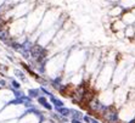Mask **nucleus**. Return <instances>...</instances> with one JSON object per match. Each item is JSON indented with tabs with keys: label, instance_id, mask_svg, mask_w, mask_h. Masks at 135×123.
Listing matches in <instances>:
<instances>
[{
	"label": "nucleus",
	"instance_id": "nucleus-3",
	"mask_svg": "<svg viewBox=\"0 0 135 123\" xmlns=\"http://www.w3.org/2000/svg\"><path fill=\"white\" fill-rule=\"evenodd\" d=\"M56 110H57V112H59L61 116H63V117H68V116L71 114V110L67 108V107H59V108H56Z\"/></svg>",
	"mask_w": 135,
	"mask_h": 123
},
{
	"label": "nucleus",
	"instance_id": "nucleus-8",
	"mask_svg": "<svg viewBox=\"0 0 135 123\" xmlns=\"http://www.w3.org/2000/svg\"><path fill=\"white\" fill-rule=\"evenodd\" d=\"M14 94H15V96H16L17 99H21L22 96H25L23 93H22V91H18V90H14Z\"/></svg>",
	"mask_w": 135,
	"mask_h": 123
},
{
	"label": "nucleus",
	"instance_id": "nucleus-17",
	"mask_svg": "<svg viewBox=\"0 0 135 123\" xmlns=\"http://www.w3.org/2000/svg\"><path fill=\"white\" fill-rule=\"evenodd\" d=\"M90 123H100L99 121H96V119H94V118H91V122Z\"/></svg>",
	"mask_w": 135,
	"mask_h": 123
},
{
	"label": "nucleus",
	"instance_id": "nucleus-14",
	"mask_svg": "<svg viewBox=\"0 0 135 123\" xmlns=\"http://www.w3.org/2000/svg\"><path fill=\"white\" fill-rule=\"evenodd\" d=\"M16 74H17L18 77H21V78H25V77H23V73H22V72H18V71H16Z\"/></svg>",
	"mask_w": 135,
	"mask_h": 123
},
{
	"label": "nucleus",
	"instance_id": "nucleus-10",
	"mask_svg": "<svg viewBox=\"0 0 135 123\" xmlns=\"http://www.w3.org/2000/svg\"><path fill=\"white\" fill-rule=\"evenodd\" d=\"M23 48H25V49H27V50H29V49L32 48V44H31V43H28V42H26V43L23 44Z\"/></svg>",
	"mask_w": 135,
	"mask_h": 123
},
{
	"label": "nucleus",
	"instance_id": "nucleus-13",
	"mask_svg": "<svg viewBox=\"0 0 135 123\" xmlns=\"http://www.w3.org/2000/svg\"><path fill=\"white\" fill-rule=\"evenodd\" d=\"M44 107H45V108H48V110H51V108H52V106H51L49 102H46V104L44 105Z\"/></svg>",
	"mask_w": 135,
	"mask_h": 123
},
{
	"label": "nucleus",
	"instance_id": "nucleus-18",
	"mask_svg": "<svg viewBox=\"0 0 135 123\" xmlns=\"http://www.w3.org/2000/svg\"><path fill=\"white\" fill-rule=\"evenodd\" d=\"M129 123H135V119H133V121H130Z\"/></svg>",
	"mask_w": 135,
	"mask_h": 123
},
{
	"label": "nucleus",
	"instance_id": "nucleus-1",
	"mask_svg": "<svg viewBox=\"0 0 135 123\" xmlns=\"http://www.w3.org/2000/svg\"><path fill=\"white\" fill-rule=\"evenodd\" d=\"M32 55L34 57H37V59H40V57H43L45 55V50L43 48H40V46L37 45V46L32 48Z\"/></svg>",
	"mask_w": 135,
	"mask_h": 123
},
{
	"label": "nucleus",
	"instance_id": "nucleus-15",
	"mask_svg": "<svg viewBox=\"0 0 135 123\" xmlns=\"http://www.w3.org/2000/svg\"><path fill=\"white\" fill-rule=\"evenodd\" d=\"M14 48H15V49H18V48H21V45H18V44L14 43Z\"/></svg>",
	"mask_w": 135,
	"mask_h": 123
},
{
	"label": "nucleus",
	"instance_id": "nucleus-12",
	"mask_svg": "<svg viewBox=\"0 0 135 123\" xmlns=\"http://www.w3.org/2000/svg\"><path fill=\"white\" fill-rule=\"evenodd\" d=\"M83 119H84L86 123H90V122H91V118H90V117H88V116H83Z\"/></svg>",
	"mask_w": 135,
	"mask_h": 123
},
{
	"label": "nucleus",
	"instance_id": "nucleus-7",
	"mask_svg": "<svg viewBox=\"0 0 135 123\" xmlns=\"http://www.w3.org/2000/svg\"><path fill=\"white\" fill-rule=\"evenodd\" d=\"M6 38H8V32L6 31H0V39L5 40Z\"/></svg>",
	"mask_w": 135,
	"mask_h": 123
},
{
	"label": "nucleus",
	"instance_id": "nucleus-11",
	"mask_svg": "<svg viewBox=\"0 0 135 123\" xmlns=\"http://www.w3.org/2000/svg\"><path fill=\"white\" fill-rule=\"evenodd\" d=\"M12 85L15 89H20V83H17L16 80H12Z\"/></svg>",
	"mask_w": 135,
	"mask_h": 123
},
{
	"label": "nucleus",
	"instance_id": "nucleus-2",
	"mask_svg": "<svg viewBox=\"0 0 135 123\" xmlns=\"http://www.w3.org/2000/svg\"><path fill=\"white\" fill-rule=\"evenodd\" d=\"M105 114H106V118L108 119L110 123H116L118 121V114L116 111H111L110 113H105Z\"/></svg>",
	"mask_w": 135,
	"mask_h": 123
},
{
	"label": "nucleus",
	"instance_id": "nucleus-6",
	"mask_svg": "<svg viewBox=\"0 0 135 123\" xmlns=\"http://www.w3.org/2000/svg\"><path fill=\"white\" fill-rule=\"evenodd\" d=\"M28 95H29V97H37L39 95V90L38 89H29Z\"/></svg>",
	"mask_w": 135,
	"mask_h": 123
},
{
	"label": "nucleus",
	"instance_id": "nucleus-5",
	"mask_svg": "<svg viewBox=\"0 0 135 123\" xmlns=\"http://www.w3.org/2000/svg\"><path fill=\"white\" fill-rule=\"evenodd\" d=\"M71 113H72V116H73V119H78V121H80V119L83 118V114H82L79 111L71 110Z\"/></svg>",
	"mask_w": 135,
	"mask_h": 123
},
{
	"label": "nucleus",
	"instance_id": "nucleus-9",
	"mask_svg": "<svg viewBox=\"0 0 135 123\" xmlns=\"http://www.w3.org/2000/svg\"><path fill=\"white\" fill-rule=\"evenodd\" d=\"M38 101H39V104H42L43 106H44V105H45V104L48 102V101H46V99H45V97H43V96L38 97Z\"/></svg>",
	"mask_w": 135,
	"mask_h": 123
},
{
	"label": "nucleus",
	"instance_id": "nucleus-16",
	"mask_svg": "<svg viewBox=\"0 0 135 123\" xmlns=\"http://www.w3.org/2000/svg\"><path fill=\"white\" fill-rule=\"evenodd\" d=\"M72 123H82V121H78V119H72Z\"/></svg>",
	"mask_w": 135,
	"mask_h": 123
},
{
	"label": "nucleus",
	"instance_id": "nucleus-4",
	"mask_svg": "<svg viewBox=\"0 0 135 123\" xmlns=\"http://www.w3.org/2000/svg\"><path fill=\"white\" fill-rule=\"evenodd\" d=\"M50 99H51V102L56 106V108H59V107H63V102H62L61 100L56 99L54 95H51V96H50Z\"/></svg>",
	"mask_w": 135,
	"mask_h": 123
}]
</instances>
